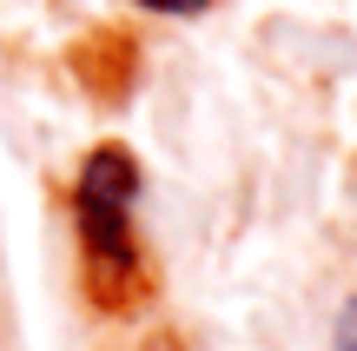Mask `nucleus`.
Instances as JSON below:
<instances>
[{"instance_id":"1","label":"nucleus","mask_w":357,"mask_h":351,"mask_svg":"<svg viewBox=\"0 0 357 351\" xmlns=\"http://www.w3.org/2000/svg\"><path fill=\"white\" fill-rule=\"evenodd\" d=\"M132 206H139V159L126 146H93L73 179V232H79L86 292L106 312H126L146 299V252Z\"/></svg>"},{"instance_id":"2","label":"nucleus","mask_w":357,"mask_h":351,"mask_svg":"<svg viewBox=\"0 0 357 351\" xmlns=\"http://www.w3.org/2000/svg\"><path fill=\"white\" fill-rule=\"evenodd\" d=\"M331 351H357V299L337 312V331H331Z\"/></svg>"},{"instance_id":"3","label":"nucleus","mask_w":357,"mask_h":351,"mask_svg":"<svg viewBox=\"0 0 357 351\" xmlns=\"http://www.w3.org/2000/svg\"><path fill=\"white\" fill-rule=\"evenodd\" d=\"M139 7H153V13H205L212 0H139Z\"/></svg>"}]
</instances>
